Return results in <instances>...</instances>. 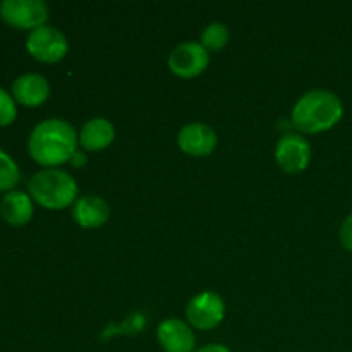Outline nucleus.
I'll use <instances>...</instances> for the list:
<instances>
[{
	"label": "nucleus",
	"mask_w": 352,
	"mask_h": 352,
	"mask_svg": "<svg viewBox=\"0 0 352 352\" xmlns=\"http://www.w3.org/2000/svg\"><path fill=\"white\" fill-rule=\"evenodd\" d=\"M79 134L64 119H47L36 124L28 140V151L36 164L45 168H57L71 162L78 151Z\"/></svg>",
	"instance_id": "f257e3e1"
},
{
	"label": "nucleus",
	"mask_w": 352,
	"mask_h": 352,
	"mask_svg": "<svg viewBox=\"0 0 352 352\" xmlns=\"http://www.w3.org/2000/svg\"><path fill=\"white\" fill-rule=\"evenodd\" d=\"M344 105L329 89H311L305 93L292 109V124L299 133L318 134L340 122Z\"/></svg>",
	"instance_id": "f03ea898"
},
{
	"label": "nucleus",
	"mask_w": 352,
	"mask_h": 352,
	"mask_svg": "<svg viewBox=\"0 0 352 352\" xmlns=\"http://www.w3.org/2000/svg\"><path fill=\"white\" fill-rule=\"evenodd\" d=\"M31 199L47 210H64L74 205L78 184L69 172L60 168H43L28 182Z\"/></svg>",
	"instance_id": "7ed1b4c3"
},
{
	"label": "nucleus",
	"mask_w": 352,
	"mask_h": 352,
	"mask_svg": "<svg viewBox=\"0 0 352 352\" xmlns=\"http://www.w3.org/2000/svg\"><path fill=\"white\" fill-rule=\"evenodd\" d=\"M26 48L31 57L36 60L45 62V64H55L67 55L69 41L60 30L45 24V26L30 31Z\"/></svg>",
	"instance_id": "20e7f679"
},
{
	"label": "nucleus",
	"mask_w": 352,
	"mask_h": 352,
	"mask_svg": "<svg viewBox=\"0 0 352 352\" xmlns=\"http://www.w3.org/2000/svg\"><path fill=\"white\" fill-rule=\"evenodd\" d=\"M0 17L16 30H36L47 24L48 7L41 0H3Z\"/></svg>",
	"instance_id": "39448f33"
},
{
	"label": "nucleus",
	"mask_w": 352,
	"mask_h": 352,
	"mask_svg": "<svg viewBox=\"0 0 352 352\" xmlns=\"http://www.w3.org/2000/svg\"><path fill=\"white\" fill-rule=\"evenodd\" d=\"M186 318L196 330H213L226 318V302L215 292H199L188 302Z\"/></svg>",
	"instance_id": "423d86ee"
},
{
	"label": "nucleus",
	"mask_w": 352,
	"mask_h": 352,
	"mask_svg": "<svg viewBox=\"0 0 352 352\" xmlns=\"http://www.w3.org/2000/svg\"><path fill=\"white\" fill-rule=\"evenodd\" d=\"M210 64L208 50L198 41H184L168 55V69L182 79H191L203 74Z\"/></svg>",
	"instance_id": "0eeeda50"
},
{
	"label": "nucleus",
	"mask_w": 352,
	"mask_h": 352,
	"mask_svg": "<svg viewBox=\"0 0 352 352\" xmlns=\"http://www.w3.org/2000/svg\"><path fill=\"white\" fill-rule=\"evenodd\" d=\"M311 144L301 134H285L275 146V160L287 174H299L306 170L311 162Z\"/></svg>",
	"instance_id": "6e6552de"
},
{
	"label": "nucleus",
	"mask_w": 352,
	"mask_h": 352,
	"mask_svg": "<svg viewBox=\"0 0 352 352\" xmlns=\"http://www.w3.org/2000/svg\"><path fill=\"white\" fill-rule=\"evenodd\" d=\"M177 143L181 151H184L189 157H208L217 148V133L203 122L186 124L179 131Z\"/></svg>",
	"instance_id": "1a4fd4ad"
},
{
	"label": "nucleus",
	"mask_w": 352,
	"mask_h": 352,
	"mask_svg": "<svg viewBox=\"0 0 352 352\" xmlns=\"http://www.w3.org/2000/svg\"><path fill=\"white\" fill-rule=\"evenodd\" d=\"M158 344L165 352H195L196 337L188 323L170 318L158 325Z\"/></svg>",
	"instance_id": "9d476101"
},
{
	"label": "nucleus",
	"mask_w": 352,
	"mask_h": 352,
	"mask_svg": "<svg viewBox=\"0 0 352 352\" xmlns=\"http://www.w3.org/2000/svg\"><path fill=\"white\" fill-rule=\"evenodd\" d=\"M72 219L82 229H98L105 226L110 219V206L103 198L95 195H86L76 199L72 205Z\"/></svg>",
	"instance_id": "9b49d317"
},
{
	"label": "nucleus",
	"mask_w": 352,
	"mask_h": 352,
	"mask_svg": "<svg viewBox=\"0 0 352 352\" xmlns=\"http://www.w3.org/2000/svg\"><path fill=\"white\" fill-rule=\"evenodd\" d=\"M12 96L24 107H40L50 96V85L41 74L28 72L12 82Z\"/></svg>",
	"instance_id": "f8f14e48"
},
{
	"label": "nucleus",
	"mask_w": 352,
	"mask_h": 352,
	"mask_svg": "<svg viewBox=\"0 0 352 352\" xmlns=\"http://www.w3.org/2000/svg\"><path fill=\"white\" fill-rule=\"evenodd\" d=\"M116 138L112 122L103 117L89 119L79 131V144L85 151H102L110 146Z\"/></svg>",
	"instance_id": "ddd939ff"
},
{
	"label": "nucleus",
	"mask_w": 352,
	"mask_h": 352,
	"mask_svg": "<svg viewBox=\"0 0 352 352\" xmlns=\"http://www.w3.org/2000/svg\"><path fill=\"white\" fill-rule=\"evenodd\" d=\"M33 199L24 191L7 192L0 203V217L14 227L26 226L33 219Z\"/></svg>",
	"instance_id": "4468645a"
},
{
	"label": "nucleus",
	"mask_w": 352,
	"mask_h": 352,
	"mask_svg": "<svg viewBox=\"0 0 352 352\" xmlns=\"http://www.w3.org/2000/svg\"><path fill=\"white\" fill-rule=\"evenodd\" d=\"M21 181V172L14 158L0 148V192L14 191Z\"/></svg>",
	"instance_id": "2eb2a0df"
},
{
	"label": "nucleus",
	"mask_w": 352,
	"mask_h": 352,
	"mask_svg": "<svg viewBox=\"0 0 352 352\" xmlns=\"http://www.w3.org/2000/svg\"><path fill=\"white\" fill-rule=\"evenodd\" d=\"M229 28L222 23H212L203 30L201 33V41L199 43L206 48V50H213V52H219L222 48L227 47L229 43Z\"/></svg>",
	"instance_id": "dca6fc26"
},
{
	"label": "nucleus",
	"mask_w": 352,
	"mask_h": 352,
	"mask_svg": "<svg viewBox=\"0 0 352 352\" xmlns=\"http://www.w3.org/2000/svg\"><path fill=\"white\" fill-rule=\"evenodd\" d=\"M17 107L12 95L0 88V127H7L16 120Z\"/></svg>",
	"instance_id": "f3484780"
},
{
	"label": "nucleus",
	"mask_w": 352,
	"mask_h": 352,
	"mask_svg": "<svg viewBox=\"0 0 352 352\" xmlns=\"http://www.w3.org/2000/svg\"><path fill=\"white\" fill-rule=\"evenodd\" d=\"M340 243L346 250L352 251V213L344 220L342 227H340Z\"/></svg>",
	"instance_id": "a211bd4d"
},
{
	"label": "nucleus",
	"mask_w": 352,
	"mask_h": 352,
	"mask_svg": "<svg viewBox=\"0 0 352 352\" xmlns=\"http://www.w3.org/2000/svg\"><path fill=\"white\" fill-rule=\"evenodd\" d=\"M86 162H88V157H86L85 151H76L71 158V165L72 167H85Z\"/></svg>",
	"instance_id": "6ab92c4d"
},
{
	"label": "nucleus",
	"mask_w": 352,
	"mask_h": 352,
	"mask_svg": "<svg viewBox=\"0 0 352 352\" xmlns=\"http://www.w3.org/2000/svg\"><path fill=\"white\" fill-rule=\"evenodd\" d=\"M195 352H232V351H230L227 346H223V344H208V346L199 347V349Z\"/></svg>",
	"instance_id": "aec40b11"
}]
</instances>
